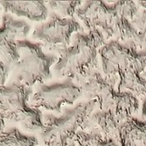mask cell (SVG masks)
I'll list each match as a JSON object with an SVG mask.
<instances>
[{
  "label": "cell",
  "instance_id": "obj_1",
  "mask_svg": "<svg viewBox=\"0 0 146 146\" xmlns=\"http://www.w3.org/2000/svg\"><path fill=\"white\" fill-rule=\"evenodd\" d=\"M105 38L98 31L76 33L70 45L58 56L52 72L59 78L73 81L93 69L99 49L105 45Z\"/></svg>",
  "mask_w": 146,
  "mask_h": 146
},
{
  "label": "cell",
  "instance_id": "obj_2",
  "mask_svg": "<svg viewBox=\"0 0 146 146\" xmlns=\"http://www.w3.org/2000/svg\"><path fill=\"white\" fill-rule=\"evenodd\" d=\"M17 49L19 60L9 68L11 82H17L27 88L51 79V68L58 56L45 52L40 45L27 39L19 40Z\"/></svg>",
  "mask_w": 146,
  "mask_h": 146
},
{
  "label": "cell",
  "instance_id": "obj_3",
  "mask_svg": "<svg viewBox=\"0 0 146 146\" xmlns=\"http://www.w3.org/2000/svg\"><path fill=\"white\" fill-rule=\"evenodd\" d=\"M32 93L31 88L17 82L0 86V116L19 123L26 131L40 133L44 128L43 115L30 107Z\"/></svg>",
  "mask_w": 146,
  "mask_h": 146
},
{
  "label": "cell",
  "instance_id": "obj_4",
  "mask_svg": "<svg viewBox=\"0 0 146 146\" xmlns=\"http://www.w3.org/2000/svg\"><path fill=\"white\" fill-rule=\"evenodd\" d=\"M96 108L93 102L84 101L66 109L60 115H43L44 128L39 136L44 145L68 146Z\"/></svg>",
  "mask_w": 146,
  "mask_h": 146
},
{
  "label": "cell",
  "instance_id": "obj_5",
  "mask_svg": "<svg viewBox=\"0 0 146 146\" xmlns=\"http://www.w3.org/2000/svg\"><path fill=\"white\" fill-rule=\"evenodd\" d=\"M82 31L81 25L74 18H62L52 12L49 19L35 27L33 38L45 52L59 56L70 45L72 36Z\"/></svg>",
  "mask_w": 146,
  "mask_h": 146
},
{
  "label": "cell",
  "instance_id": "obj_6",
  "mask_svg": "<svg viewBox=\"0 0 146 146\" xmlns=\"http://www.w3.org/2000/svg\"><path fill=\"white\" fill-rule=\"evenodd\" d=\"M98 55L103 73L109 77L127 71L140 74L146 68V50L137 52L134 45L110 41L99 49Z\"/></svg>",
  "mask_w": 146,
  "mask_h": 146
},
{
  "label": "cell",
  "instance_id": "obj_7",
  "mask_svg": "<svg viewBox=\"0 0 146 146\" xmlns=\"http://www.w3.org/2000/svg\"><path fill=\"white\" fill-rule=\"evenodd\" d=\"M81 96V89L72 79H64L52 84L39 83L29 99L33 109H43L48 111L61 113V107L72 105Z\"/></svg>",
  "mask_w": 146,
  "mask_h": 146
},
{
  "label": "cell",
  "instance_id": "obj_8",
  "mask_svg": "<svg viewBox=\"0 0 146 146\" xmlns=\"http://www.w3.org/2000/svg\"><path fill=\"white\" fill-rule=\"evenodd\" d=\"M74 17L82 30L98 31L105 39L112 36V24L119 18L115 5H109L102 1L82 2Z\"/></svg>",
  "mask_w": 146,
  "mask_h": 146
},
{
  "label": "cell",
  "instance_id": "obj_9",
  "mask_svg": "<svg viewBox=\"0 0 146 146\" xmlns=\"http://www.w3.org/2000/svg\"><path fill=\"white\" fill-rule=\"evenodd\" d=\"M31 30L25 20L17 19L9 13H5L0 25V61L8 68L19 60L17 42L26 39Z\"/></svg>",
  "mask_w": 146,
  "mask_h": 146
},
{
  "label": "cell",
  "instance_id": "obj_10",
  "mask_svg": "<svg viewBox=\"0 0 146 146\" xmlns=\"http://www.w3.org/2000/svg\"><path fill=\"white\" fill-rule=\"evenodd\" d=\"M81 89V96L93 102L102 111H111L116 91L112 83L99 72L92 69L75 79Z\"/></svg>",
  "mask_w": 146,
  "mask_h": 146
},
{
  "label": "cell",
  "instance_id": "obj_11",
  "mask_svg": "<svg viewBox=\"0 0 146 146\" xmlns=\"http://www.w3.org/2000/svg\"><path fill=\"white\" fill-rule=\"evenodd\" d=\"M121 123L110 111L98 110L93 112L84 123L81 130L96 134L103 138L118 143L119 128Z\"/></svg>",
  "mask_w": 146,
  "mask_h": 146
},
{
  "label": "cell",
  "instance_id": "obj_12",
  "mask_svg": "<svg viewBox=\"0 0 146 146\" xmlns=\"http://www.w3.org/2000/svg\"><path fill=\"white\" fill-rule=\"evenodd\" d=\"M0 7L5 13L36 22L46 21L49 12L43 1H0Z\"/></svg>",
  "mask_w": 146,
  "mask_h": 146
},
{
  "label": "cell",
  "instance_id": "obj_13",
  "mask_svg": "<svg viewBox=\"0 0 146 146\" xmlns=\"http://www.w3.org/2000/svg\"><path fill=\"white\" fill-rule=\"evenodd\" d=\"M120 146H146V121L130 117L119 128Z\"/></svg>",
  "mask_w": 146,
  "mask_h": 146
},
{
  "label": "cell",
  "instance_id": "obj_14",
  "mask_svg": "<svg viewBox=\"0 0 146 146\" xmlns=\"http://www.w3.org/2000/svg\"><path fill=\"white\" fill-rule=\"evenodd\" d=\"M137 97L129 92H116L111 111L121 124L132 117L138 110Z\"/></svg>",
  "mask_w": 146,
  "mask_h": 146
},
{
  "label": "cell",
  "instance_id": "obj_15",
  "mask_svg": "<svg viewBox=\"0 0 146 146\" xmlns=\"http://www.w3.org/2000/svg\"><path fill=\"white\" fill-rule=\"evenodd\" d=\"M112 36L116 39V42L123 45H134L136 46L139 42V34L127 19L117 18L112 24Z\"/></svg>",
  "mask_w": 146,
  "mask_h": 146
},
{
  "label": "cell",
  "instance_id": "obj_16",
  "mask_svg": "<svg viewBox=\"0 0 146 146\" xmlns=\"http://www.w3.org/2000/svg\"><path fill=\"white\" fill-rule=\"evenodd\" d=\"M118 77L116 85L120 89H128L129 93L136 96H142L146 94V80L139 75L138 73L127 71L120 72L115 74Z\"/></svg>",
  "mask_w": 146,
  "mask_h": 146
},
{
  "label": "cell",
  "instance_id": "obj_17",
  "mask_svg": "<svg viewBox=\"0 0 146 146\" xmlns=\"http://www.w3.org/2000/svg\"><path fill=\"white\" fill-rule=\"evenodd\" d=\"M38 143L37 137L24 134L17 128L4 129L0 133V146H37Z\"/></svg>",
  "mask_w": 146,
  "mask_h": 146
},
{
  "label": "cell",
  "instance_id": "obj_18",
  "mask_svg": "<svg viewBox=\"0 0 146 146\" xmlns=\"http://www.w3.org/2000/svg\"><path fill=\"white\" fill-rule=\"evenodd\" d=\"M73 142L75 146H118V143L115 140L103 138L82 130H79L74 135Z\"/></svg>",
  "mask_w": 146,
  "mask_h": 146
},
{
  "label": "cell",
  "instance_id": "obj_19",
  "mask_svg": "<svg viewBox=\"0 0 146 146\" xmlns=\"http://www.w3.org/2000/svg\"><path fill=\"white\" fill-rule=\"evenodd\" d=\"M82 2L76 1H46L45 2L47 8L52 12L62 18H74L77 9Z\"/></svg>",
  "mask_w": 146,
  "mask_h": 146
},
{
  "label": "cell",
  "instance_id": "obj_20",
  "mask_svg": "<svg viewBox=\"0 0 146 146\" xmlns=\"http://www.w3.org/2000/svg\"><path fill=\"white\" fill-rule=\"evenodd\" d=\"M133 25L139 34L138 44L146 48V11H143L139 18L136 19Z\"/></svg>",
  "mask_w": 146,
  "mask_h": 146
},
{
  "label": "cell",
  "instance_id": "obj_21",
  "mask_svg": "<svg viewBox=\"0 0 146 146\" xmlns=\"http://www.w3.org/2000/svg\"><path fill=\"white\" fill-rule=\"evenodd\" d=\"M9 77V68L0 61V86L5 85V82Z\"/></svg>",
  "mask_w": 146,
  "mask_h": 146
},
{
  "label": "cell",
  "instance_id": "obj_22",
  "mask_svg": "<svg viewBox=\"0 0 146 146\" xmlns=\"http://www.w3.org/2000/svg\"><path fill=\"white\" fill-rule=\"evenodd\" d=\"M142 116L144 119H146V99L144 100L143 107H142Z\"/></svg>",
  "mask_w": 146,
  "mask_h": 146
},
{
  "label": "cell",
  "instance_id": "obj_23",
  "mask_svg": "<svg viewBox=\"0 0 146 146\" xmlns=\"http://www.w3.org/2000/svg\"><path fill=\"white\" fill-rule=\"evenodd\" d=\"M5 129V120L0 116V133Z\"/></svg>",
  "mask_w": 146,
  "mask_h": 146
},
{
  "label": "cell",
  "instance_id": "obj_24",
  "mask_svg": "<svg viewBox=\"0 0 146 146\" xmlns=\"http://www.w3.org/2000/svg\"><path fill=\"white\" fill-rule=\"evenodd\" d=\"M68 146H75V145H74V142H73V140H72L68 144Z\"/></svg>",
  "mask_w": 146,
  "mask_h": 146
}]
</instances>
